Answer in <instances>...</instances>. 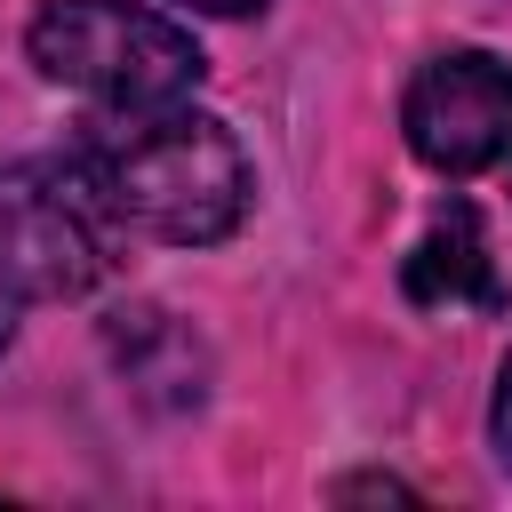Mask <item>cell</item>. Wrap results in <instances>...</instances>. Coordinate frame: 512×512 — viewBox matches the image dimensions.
<instances>
[{
    "instance_id": "6da1fadb",
    "label": "cell",
    "mask_w": 512,
    "mask_h": 512,
    "mask_svg": "<svg viewBox=\"0 0 512 512\" xmlns=\"http://www.w3.org/2000/svg\"><path fill=\"white\" fill-rule=\"evenodd\" d=\"M72 152L104 184L112 216L144 240H168V248L232 240L256 200V168H248L240 136L216 112H192V96L144 104V112H96Z\"/></svg>"
},
{
    "instance_id": "7a4b0ae2",
    "label": "cell",
    "mask_w": 512,
    "mask_h": 512,
    "mask_svg": "<svg viewBox=\"0 0 512 512\" xmlns=\"http://www.w3.org/2000/svg\"><path fill=\"white\" fill-rule=\"evenodd\" d=\"M24 56L40 64V80L88 96L96 112L184 104L208 72L200 40L136 0H40V16L24 24Z\"/></svg>"
},
{
    "instance_id": "3957f363",
    "label": "cell",
    "mask_w": 512,
    "mask_h": 512,
    "mask_svg": "<svg viewBox=\"0 0 512 512\" xmlns=\"http://www.w3.org/2000/svg\"><path fill=\"white\" fill-rule=\"evenodd\" d=\"M120 240L128 224L112 216L80 152H40L0 168V280L24 304L96 296L120 272Z\"/></svg>"
},
{
    "instance_id": "277c9868",
    "label": "cell",
    "mask_w": 512,
    "mask_h": 512,
    "mask_svg": "<svg viewBox=\"0 0 512 512\" xmlns=\"http://www.w3.org/2000/svg\"><path fill=\"white\" fill-rule=\"evenodd\" d=\"M408 152L432 176H480L512 160V64L488 48H440L400 96Z\"/></svg>"
},
{
    "instance_id": "5b68a950",
    "label": "cell",
    "mask_w": 512,
    "mask_h": 512,
    "mask_svg": "<svg viewBox=\"0 0 512 512\" xmlns=\"http://www.w3.org/2000/svg\"><path fill=\"white\" fill-rule=\"evenodd\" d=\"M408 304H424V312H496L504 304V280H496L472 200H448L432 216V232L408 248Z\"/></svg>"
},
{
    "instance_id": "8992f818",
    "label": "cell",
    "mask_w": 512,
    "mask_h": 512,
    "mask_svg": "<svg viewBox=\"0 0 512 512\" xmlns=\"http://www.w3.org/2000/svg\"><path fill=\"white\" fill-rule=\"evenodd\" d=\"M104 336H112V360L128 368L136 400H152V408H200V392H208V352H200V336H192L184 320H168L160 304H136V312H120Z\"/></svg>"
},
{
    "instance_id": "52a82bcc",
    "label": "cell",
    "mask_w": 512,
    "mask_h": 512,
    "mask_svg": "<svg viewBox=\"0 0 512 512\" xmlns=\"http://www.w3.org/2000/svg\"><path fill=\"white\" fill-rule=\"evenodd\" d=\"M488 440H496V464L512 472V352H504V376H496V400H488Z\"/></svg>"
},
{
    "instance_id": "ba28073f",
    "label": "cell",
    "mask_w": 512,
    "mask_h": 512,
    "mask_svg": "<svg viewBox=\"0 0 512 512\" xmlns=\"http://www.w3.org/2000/svg\"><path fill=\"white\" fill-rule=\"evenodd\" d=\"M336 496H408V480H392V472H360V480H336Z\"/></svg>"
},
{
    "instance_id": "9c48e42d",
    "label": "cell",
    "mask_w": 512,
    "mask_h": 512,
    "mask_svg": "<svg viewBox=\"0 0 512 512\" xmlns=\"http://www.w3.org/2000/svg\"><path fill=\"white\" fill-rule=\"evenodd\" d=\"M200 16H264V0H192Z\"/></svg>"
},
{
    "instance_id": "30bf717a",
    "label": "cell",
    "mask_w": 512,
    "mask_h": 512,
    "mask_svg": "<svg viewBox=\"0 0 512 512\" xmlns=\"http://www.w3.org/2000/svg\"><path fill=\"white\" fill-rule=\"evenodd\" d=\"M16 312H24V296L0 280V352H8V336H16Z\"/></svg>"
}]
</instances>
